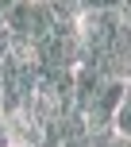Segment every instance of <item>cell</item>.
<instances>
[{
  "instance_id": "7a4b0ae2",
  "label": "cell",
  "mask_w": 131,
  "mask_h": 147,
  "mask_svg": "<svg viewBox=\"0 0 131 147\" xmlns=\"http://www.w3.org/2000/svg\"><path fill=\"white\" fill-rule=\"evenodd\" d=\"M120 0H81V12H116Z\"/></svg>"
},
{
  "instance_id": "6da1fadb",
  "label": "cell",
  "mask_w": 131,
  "mask_h": 147,
  "mask_svg": "<svg viewBox=\"0 0 131 147\" xmlns=\"http://www.w3.org/2000/svg\"><path fill=\"white\" fill-rule=\"evenodd\" d=\"M112 132L124 136V140H131V81H127V89H124V101H120L116 116H112Z\"/></svg>"
}]
</instances>
